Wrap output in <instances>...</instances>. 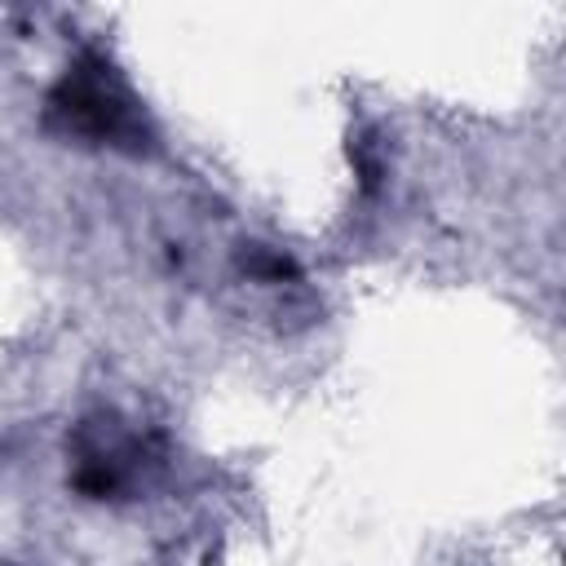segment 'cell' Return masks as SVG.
<instances>
[{
    "label": "cell",
    "mask_w": 566,
    "mask_h": 566,
    "mask_svg": "<svg viewBox=\"0 0 566 566\" xmlns=\"http://www.w3.org/2000/svg\"><path fill=\"white\" fill-rule=\"evenodd\" d=\"M49 124H57L71 137L97 142V146H146V115L133 102L128 84L119 80V71L97 57L84 53L75 66H66V75L53 84L49 93Z\"/></svg>",
    "instance_id": "cell-1"
},
{
    "label": "cell",
    "mask_w": 566,
    "mask_h": 566,
    "mask_svg": "<svg viewBox=\"0 0 566 566\" xmlns=\"http://www.w3.org/2000/svg\"><path fill=\"white\" fill-rule=\"evenodd\" d=\"M243 265H248L256 279H287V274H292V261L279 256V252H265V248H252V252L243 256Z\"/></svg>",
    "instance_id": "cell-2"
}]
</instances>
